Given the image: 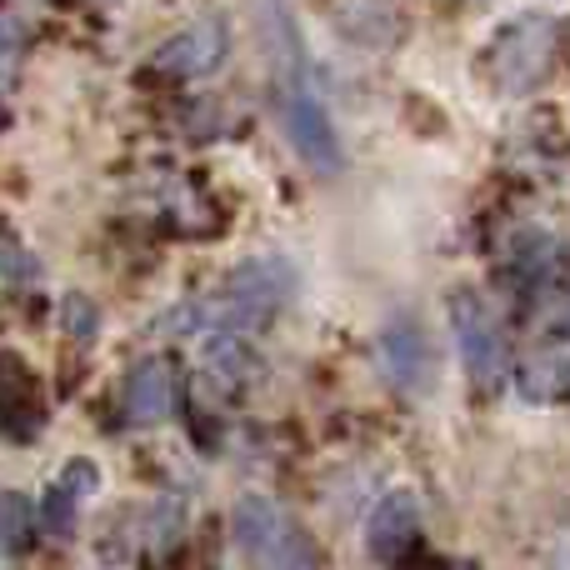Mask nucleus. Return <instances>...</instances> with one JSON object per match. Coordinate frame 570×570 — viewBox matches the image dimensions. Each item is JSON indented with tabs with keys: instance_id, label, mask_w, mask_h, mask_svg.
<instances>
[{
	"instance_id": "f257e3e1",
	"label": "nucleus",
	"mask_w": 570,
	"mask_h": 570,
	"mask_svg": "<svg viewBox=\"0 0 570 570\" xmlns=\"http://www.w3.org/2000/svg\"><path fill=\"white\" fill-rule=\"evenodd\" d=\"M291 295V271L281 261H246L236 266L220 291L210 301H196L186 305L180 315H170V331H226V335H240V331H261L271 315L285 305Z\"/></svg>"
},
{
	"instance_id": "f03ea898",
	"label": "nucleus",
	"mask_w": 570,
	"mask_h": 570,
	"mask_svg": "<svg viewBox=\"0 0 570 570\" xmlns=\"http://www.w3.org/2000/svg\"><path fill=\"white\" fill-rule=\"evenodd\" d=\"M556 66V20L551 16H521L491 36L481 50V70L495 96H531L546 86Z\"/></svg>"
},
{
	"instance_id": "7ed1b4c3",
	"label": "nucleus",
	"mask_w": 570,
	"mask_h": 570,
	"mask_svg": "<svg viewBox=\"0 0 570 570\" xmlns=\"http://www.w3.org/2000/svg\"><path fill=\"white\" fill-rule=\"evenodd\" d=\"M236 551L250 570H321L315 541L266 495H246L230 515Z\"/></svg>"
},
{
	"instance_id": "20e7f679",
	"label": "nucleus",
	"mask_w": 570,
	"mask_h": 570,
	"mask_svg": "<svg viewBox=\"0 0 570 570\" xmlns=\"http://www.w3.org/2000/svg\"><path fill=\"white\" fill-rule=\"evenodd\" d=\"M276 116L285 126V140L295 146V156L305 166L321 170V176L341 170V140H335L331 116H325V106L315 100L311 80H305V60L276 66Z\"/></svg>"
},
{
	"instance_id": "39448f33",
	"label": "nucleus",
	"mask_w": 570,
	"mask_h": 570,
	"mask_svg": "<svg viewBox=\"0 0 570 570\" xmlns=\"http://www.w3.org/2000/svg\"><path fill=\"white\" fill-rule=\"evenodd\" d=\"M451 331H455V345H461L471 385L481 395H495L511 381V341H505L501 321L491 315V305L475 291H455L451 295Z\"/></svg>"
},
{
	"instance_id": "423d86ee",
	"label": "nucleus",
	"mask_w": 570,
	"mask_h": 570,
	"mask_svg": "<svg viewBox=\"0 0 570 570\" xmlns=\"http://www.w3.org/2000/svg\"><path fill=\"white\" fill-rule=\"evenodd\" d=\"M226 60V26L220 20H196L190 30L170 36L166 46L150 56V70L166 80H200Z\"/></svg>"
},
{
	"instance_id": "0eeeda50",
	"label": "nucleus",
	"mask_w": 570,
	"mask_h": 570,
	"mask_svg": "<svg viewBox=\"0 0 570 570\" xmlns=\"http://www.w3.org/2000/svg\"><path fill=\"white\" fill-rule=\"evenodd\" d=\"M381 365H385V375H391L395 391H405V395L431 391L435 355H431V345H425L421 325L405 321V315L395 325H385V335H381Z\"/></svg>"
},
{
	"instance_id": "6e6552de",
	"label": "nucleus",
	"mask_w": 570,
	"mask_h": 570,
	"mask_svg": "<svg viewBox=\"0 0 570 570\" xmlns=\"http://www.w3.org/2000/svg\"><path fill=\"white\" fill-rule=\"evenodd\" d=\"M415 541H421V505L411 491H391L365 521V546L375 561H405Z\"/></svg>"
},
{
	"instance_id": "1a4fd4ad",
	"label": "nucleus",
	"mask_w": 570,
	"mask_h": 570,
	"mask_svg": "<svg viewBox=\"0 0 570 570\" xmlns=\"http://www.w3.org/2000/svg\"><path fill=\"white\" fill-rule=\"evenodd\" d=\"M170 405H176V365L166 355H150L126 381V415L136 425H160L170 415Z\"/></svg>"
},
{
	"instance_id": "9d476101",
	"label": "nucleus",
	"mask_w": 570,
	"mask_h": 570,
	"mask_svg": "<svg viewBox=\"0 0 570 570\" xmlns=\"http://www.w3.org/2000/svg\"><path fill=\"white\" fill-rule=\"evenodd\" d=\"M40 415V391H36V375L16 361V355H0V431L6 435H36Z\"/></svg>"
},
{
	"instance_id": "9b49d317",
	"label": "nucleus",
	"mask_w": 570,
	"mask_h": 570,
	"mask_svg": "<svg viewBox=\"0 0 570 570\" xmlns=\"http://www.w3.org/2000/svg\"><path fill=\"white\" fill-rule=\"evenodd\" d=\"M331 20L345 40H355V46L385 50L401 40V16H395L385 0H331Z\"/></svg>"
},
{
	"instance_id": "f8f14e48",
	"label": "nucleus",
	"mask_w": 570,
	"mask_h": 570,
	"mask_svg": "<svg viewBox=\"0 0 570 570\" xmlns=\"http://www.w3.org/2000/svg\"><path fill=\"white\" fill-rule=\"evenodd\" d=\"M30 541V505L20 495H6L0 501V546H26Z\"/></svg>"
},
{
	"instance_id": "ddd939ff",
	"label": "nucleus",
	"mask_w": 570,
	"mask_h": 570,
	"mask_svg": "<svg viewBox=\"0 0 570 570\" xmlns=\"http://www.w3.org/2000/svg\"><path fill=\"white\" fill-rule=\"evenodd\" d=\"M60 325H66L76 341H90V335L100 331V315L86 295H66V305H60Z\"/></svg>"
},
{
	"instance_id": "4468645a",
	"label": "nucleus",
	"mask_w": 570,
	"mask_h": 570,
	"mask_svg": "<svg viewBox=\"0 0 570 570\" xmlns=\"http://www.w3.org/2000/svg\"><path fill=\"white\" fill-rule=\"evenodd\" d=\"M60 485H66L76 501H86V495H96V485H100V471L90 461H70L66 465V475H60Z\"/></svg>"
},
{
	"instance_id": "2eb2a0df",
	"label": "nucleus",
	"mask_w": 570,
	"mask_h": 570,
	"mask_svg": "<svg viewBox=\"0 0 570 570\" xmlns=\"http://www.w3.org/2000/svg\"><path fill=\"white\" fill-rule=\"evenodd\" d=\"M46 521H50V531H70V521H76V495H70L66 485H56V491L46 495Z\"/></svg>"
},
{
	"instance_id": "dca6fc26",
	"label": "nucleus",
	"mask_w": 570,
	"mask_h": 570,
	"mask_svg": "<svg viewBox=\"0 0 570 570\" xmlns=\"http://www.w3.org/2000/svg\"><path fill=\"white\" fill-rule=\"evenodd\" d=\"M10 126V110H6V100H0V130H6Z\"/></svg>"
}]
</instances>
